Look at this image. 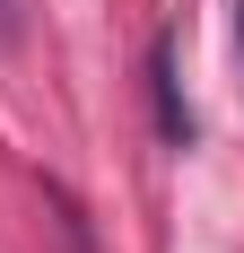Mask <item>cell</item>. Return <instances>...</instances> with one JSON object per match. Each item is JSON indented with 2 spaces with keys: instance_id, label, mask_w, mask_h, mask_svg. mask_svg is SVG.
<instances>
[{
  "instance_id": "1",
  "label": "cell",
  "mask_w": 244,
  "mask_h": 253,
  "mask_svg": "<svg viewBox=\"0 0 244 253\" xmlns=\"http://www.w3.org/2000/svg\"><path fill=\"white\" fill-rule=\"evenodd\" d=\"M148 96H157V131L183 149V140H192V114H183V96H174V52H166V35H157V52H148Z\"/></svg>"
},
{
  "instance_id": "2",
  "label": "cell",
  "mask_w": 244,
  "mask_h": 253,
  "mask_svg": "<svg viewBox=\"0 0 244 253\" xmlns=\"http://www.w3.org/2000/svg\"><path fill=\"white\" fill-rule=\"evenodd\" d=\"M52 210H61V253H96V236H87L79 201H61V192H52Z\"/></svg>"
},
{
  "instance_id": "3",
  "label": "cell",
  "mask_w": 244,
  "mask_h": 253,
  "mask_svg": "<svg viewBox=\"0 0 244 253\" xmlns=\"http://www.w3.org/2000/svg\"><path fill=\"white\" fill-rule=\"evenodd\" d=\"M9 35H18V0H0V44H9Z\"/></svg>"
},
{
  "instance_id": "4",
  "label": "cell",
  "mask_w": 244,
  "mask_h": 253,
  "mask_svg": "<svg viewBox=\"0 0 244 253\" xmlns=\"http://www.w3.org/2000/svg\"><path fill=\"white\" fill-rule=\"evenodd\" d=\"M236 44H244V0H236Z\"/></svg>"
}]
</instances>
